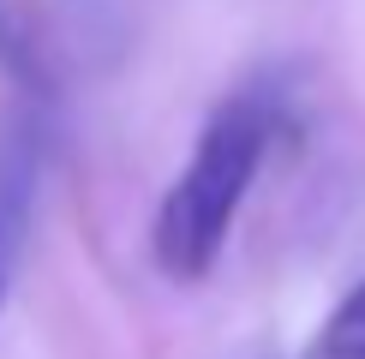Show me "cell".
I'll use <instances>...</instances> for the list:
<instances>
[{
	"label": "cell",
	"instance_id": "obj_2",
	"mask_svg": "<svg viewBox=\"0 0 365 359\" xmlns=\"http://www.w3.org/2000/svg\"><path fill=\"white\" fill-rule=\"evenodd\" d=\"M36 186H42V138L30 126H12L0 138V306L19 281L30 222H36Z\"/></svg>",
	"mask_w": 365,
	"mask_h": 359
},
{
	"label": "cell",
	"instance_id": "obj_3",
	"mask_svg": "<svg viewBox=\"0 0 365 359\" xmlns=\"http://www.w3.org/2000/svg\"><path fill=\"white\" fill-rule=\"evenodd\" d=\"M312 359H365V281L329 311V323H324V335H317Z\"/></svg>",
	"mask_w": 365,
	"mask_h": 359
},
{
	"label": "cell",
	"instance_id": "obj_1",
	"mask_svg": "<svg viewBox=\"0 0 365 359\" xmlns=\"http://www.w3.org/2000/svg\"><path fill=\"white\" fill-rule=\"evenodd\" d=\"M269 150V108L252 96L222 102L204 120L186 168L174 174V186L162 192L156 222H150V258L168 281L192 288L222 264V246L234 234V216L246 204L257 168Z\"/></svg>",
	"mask_w": 365,
	"mask_h": 359
}]
</instances>
